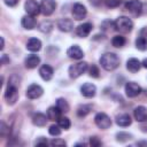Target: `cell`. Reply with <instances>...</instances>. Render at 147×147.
<instances>
[{"instance_id":"obj_12","label":"cell","mask_w":147,"mask_h":147,"mask_svg":"<svg viewBox=\"0 0 147 147\" xmlns=\"http://www.w3.org/2000/svg\"><path fill=\"white\" fill-rule=\"evenodd\" d=\"M95 92H96V87L92 83H85L80 87V93L85 98H93L95 95Z\"/></svg>"},{"instance_id":"obj_40","label":"cell","mask_w":147,"mask_h":147,"mask_svg":"<svg viewBox=\"0 0 147 147\" xmlns=\"http://www.w3.org/2000/svg\"><path fill=\"white\" fill-rule=\"evenodd\" d=\"M90 2H91L92 5H94V6H98V5L101 2V0H90Z\"/></svg>"},{"instance_id":"obj_10","label":"cell","mask_w":147,"mask_h":147,"mask_svg":"<svg viewBox=\"0 0 147 147\" xmlns=\"http://www.w3.org/2000/svg\"><path fill=\"white\" fill-rule=\"evenodd\" d=\"M86 13H87L86 7L83 3L77 2V3L74 5V7H72V16H74L75 20H77V21L83 20L86 16Z\"/></svg>"},{"instance_id":"obj_7","label":"cell","mask_w":147,"mask_h":147,"mask_svg":"<svg viewBox=\"0 0 147 147\" xmlns=\"http://www.w3.org/2000/svg\"><path fill=\"white\" fill-rule=\"evenodd\" d=\"M125 9L129 10L132 15L138 16L142 11V3L139 0H130L125 3Z\"/></svg>"},{"instance_id":"obj_1","label":"cell","mask_w":147,"mask_h":147,"mask_svg":"<svg viewBox=\"0 0 147 147\" xmlns=\"http://www.w3.org/2000/svg\"><path fill=\"white\" fill-rule=\"evenodd\" d=\"M99 62L105 70L111 71L119 65V57L114 53H105L103 55H101Z\"/></svg>"},{"instance_id":"obj_32","label":"cell","mask_w":147,"mask_h":147,"mask_svg":"<svg viewBox=\"0 0 147 147\" xmlns=\"http://www.w3.org/2000/svg\"><path fill=\"white\" fill-rule=\"evenodd\" d=\"M40 31H42V32H49L52 29H53V24L51 23V22H44V23H41L40 24Z\"/></svg>"},{"instance_id":"obj_18","label":"cell","mask_w":147,"mask_h":147,"mask_svg":"<svg viewBox=\"0 0 147 147\" xmlns=\"http://www.w3.org/2000/svg\"><path fill=\"white\" fill-rule=\"evenodd\" d=\"M24 63H25V67H26V68L33 69V68H36V67L40 63V57H39L38 55L31 54V55H29V56L25 59Z\"/></svg>"},{"instance_id":"obj_19","label":"cell","mask_w":147,"mask_h":147,"mask_svg":"<svg viewBox=\"0 0 147 147\" xmlns=\"http://www.w3.org/2000/svg\"><path fill=\"white\" fill-rule=\"evenodd\" d=\"M140 67H141V63L139 62L138 59L132 57V59H129L127 62H126V68H127V70L130 72H133V74L138 72L140 70Z\"/></svg>"},{"instance_id":"obj_11","label":"cell","mask_w":147,"mask_h":147,"mask_svg":"<svg viewBox=\"0 0 147 147\" xmlns=\"http://www.w3.org/2000/svg\"><path fill=\"white\" fill-rule=\"evenodd\" d=\"M42 93H44V90L38 84H32L26 90V96L29 99H38L39 96L42 95Z\"/></svg>"},{"instance_id":"obj_5","label":"cell","mask_w":147,"mask_h":147,"mask_svg":"<svg viewBox=\"0 0 147 147\" xmlns=\"http://www.w3.org/2000/svg\"><path fill=\"white\" fill-rule=\"evenodd\" d=\"M94 122H95L96 126L100 127L101 130H107L111 125L110 117L107 114H105V113H98L95 115V117H94Z\"/></svg>"},{"instance_id":"obj_17","label":"cell","mask_w":147,"mask_h":147,"mask_svg":"<svg viewBox=\"0 0 147 147\" xmlns=\"http://www.w3.org/2000/svg\"><path fill=\"white\" fill-rule=\"evenodd\" d=\"M57 28L62 32H70L72 30V28H74V23L69 18H62V20H60L57 22Z\"/></svg>"},{"instance_id":"obj_14","label":"cell","mask_w":147,"mask_h":147,"mask_svg":"<svg viewBox=\"0 0 147 147\" xmlns=\"http://www.w3.org/2000/svg\"><path fill=\"white\" fill-rule=\"evenodd\" d=\"M53 74H54V70H53V68H52L51 65H48V64H44V65H41L40 69H39V75H40V77H41L44 80H46V82H48V80L52 79Z\"/></svg>"},{"instance_id":"obj_13","label":"cell","mask_w":147,"mask_h":147,"mask_svg":"<svg viewBox=\"0 0 147 147\" xmlns=\"http://www.w3.org/2000/svg\"><path fill=\"white\" fill-rule=\"evenodd\" d=\"M67 54L70 59H74V60H80L84 56V52L82 51V48L78 45H74V46L69 47L67 51Z\"/></svg>"},{"instance_id":"obj_9","label":"cell","mask_w":147,"mask_h":147,"mask_svg":"<svg viewBox=\"0 0 147 147\" xmlns=\"http://www.w3.org/2000/svg\"><path fill=\"white\" fill-rule=\"evenodd\" d=\"M125 93L129 98H136L141 93V87L134 82H129L125 85Z\"/></svg>"},{"instance_id":"obj_35","label":"cell","mask_w":147,"mask_h":147,"mask_svg":"<svg viewBox=\"0 0 147 147\" xmlns=\"http://www.w3.org/2000/svg\"><path fill=\"white\" fill-rule=\"evenodd\" d=\"M90 144H91L92 147L101 146V141L98 139V137H91V139H90Z\"/></svg>"},{"instance_id":"obj_3","label":"cell","mask_w":147,"mask_h":147,"mask_svg":"<svg viewBox=\"0 0 147 147\" xmlns=\"http://www.w3.org/2000/svg\"><path fill=\"white\" fill-rule=\"evenodd\" d=\"M5 99L8 105H14L18 99V92H17V85L14 84L11 80L8 84V87L5 92Z\"/></svg>"},{"instance_id":"obj_43","label":"cell","mask_w":147,"mask_h":147,"mask_svg":"<svg viewBox=\"0 0 147 147\" xmlns=\"http://www.w3.org/2000/svg\"><path fill=\"white\" fill-rule=\"evenodd\" d=\"M3 47H5V40H3V38L1 37V47H0V48L3 49Z\"/></svg>"},{"instance_id":"obj_23","label":"cell","mask_w":147,"mask_h":147,"mask_svg":"<svg viewBox=\"0 0 147 147\" xmlns=\"http://www.w3.org/2000/svg\"><path fill=\"white\" fill-rule=\"evenodd\" d=\"M47 119H48V117H46L44 114L37 113V114H34L33 117H32V123H33L36 126H45L46 123H47Z\"/></svg>"},{"instance_id":"obj_42","label":"cell","mask_w":147,"mask_h":147,"mask_svg":"<svg viewBox=\"0 0 147 147\" xmlns=\"http://www.w3.org/2000/svg\"><path fill=\"white\" fill-rule=\"evenodd\" d=\"M141 64H142V67H144V68H146V69H147V59H145V60L142 61V63H141Z\"/></svg>"},{"instance_id":"obj_27","label":"cell","mask_w":147,"mask_h":147,"mask_svg":"<svg viewBox=\"0 0 147 147\" xmlns=\"http://www.w3.org/2000/svg\"><path fill=\"white\" fill-rule=\"evenodd\" d=\"M136 47L139 51H146L147 49V39L145 37H138L136 40Z\"/></svg>"},{"instance_id":"obj_21","label":"cell","mask_w":147,"mask_h":147,"mask_svg":"<svg viewBox=\"0 0 147 147\" xmlns=\"http://www.w3.org/2000/svg\"><path fill=\"white\" fill-rule=\"evenodd\" d=\"M40 48H41V41L37 38H31L26 42V49H29L30 52H39Z\"/></svg>"},{"instance_id":"obj_24","label":"cell","mask_w":147,"mask_h":147,"mask_svg":"<svg viewBox=\"0 0 147 147\" xmlns=\"http://www.w3.org/2000/svg\"><path fill=\"white\" fill-rule=\"evenodd\" d=\"M131 117H130V115H127V114H121V115H118L117 117H116V124L118 125V126H129V125H131Z\"/></svg>"},{"instance_id":"obj_4","label":"cell","mask_w":147,"mask_h":147,"mask_svg":"<svg viewBox=\"0 0 147 147\" xmlns=\"http://www.w3.org/2000/svg\"><path fill=\"white\" fill-rule=\"evenodd\" d=\"M88 65H87V62H78V63H75V64H71L69 67V76L71 78H78L79 76H82L86 70H87Z\"/></svg>"},{"instance_id":"obj_29","label":"cell","mask_w":147,"mask_h":147,"mask_svg":"<svg viewBox=\"0 0 147 147\" xmlns=\"http://www.w3.org/2000/svg\"><path fill=\"white\" fill-rule=\"evenodd\" d=\"M116 138H117V141L125 142V141H129V140L132 139V134H130L127 132H118L116 134Z\"/></svg>"},{"instance_id":"obj_28","label":"cell","mask_w":147,"mask_h":147,"mask_svg":"<svg viewBox=\"0 0 147 147\" xmlns=\"http://www.w3.org/2000/svg\"><path fill=\"white\" fill-rule=\"evenodd\" d=\"M56 106L59 107V109H60L62 113L69 111V105H68V102H67L64 99H62V98H60V99L56 100Z\"/></svg>"},{"instance_id":"obj_6","label":"cell","mask_w":147,"mask_h":147,"mask_svg":"<svg viewBox=\"0 0 147 147\" xmlns=\"http://www.w3.org/2000/svg\"><path fill=\"white\" fill-rule=\"evenodd\" d=\"M56 7L55 0H41L40 2V13L45 16H49L54 13Z\"/></svg>"},{"instance_id":"obj_33","label":"cell","mask_w":147,"mask_h":147,"mask_svg":"<svg viewBox=\"0 0 147 147\" xmlns=\"http://www.w3.org/2000/svg\"><path fill=\"white\" fill-rule=\"evenodd\" d=\"M99 68L95 65V64H92L90 67V76L93 77V78H98L99 77Z\"/></svg>"},{"instance_id":"obj_41","label":"cell","mask_w":147,"mask_h":147,"mask_svg":"<svg viewBox=\"0 0 147 147\" xmlns=\"http://www.w3.org/2000/svg\"><path fill=\"white\" fill-rule=\"evenodd\" d=\"M7 61L9 62V59H7V56H6L5 54H3V55H2V59H1V62H2L3 64H5V62H7Z\"/></svg>"},{"instance_id":"obj_37","label":"cell","mask_w":147,"mask_h":147,"mask_svg":"<svg viewBox=\"0 0 147 147\" xmlns=\"http://www.w3.org/2000/svg\"><path fill=\"white\" fill-rule=\"evenodd\" d=\"M36 145H37V146H40V145H47V139L44 138V137H40V138L36 141Z\"/></svg>"},{"instance_id":"obj_25","label":"cell","mask_w":147,"mask_h":147,"mask_svg":"<svg viewBox=\"0 0 147 147\" xmlns=\"http://www.w3.org/2000/svg\"><path fill=\"white\" fill-rule=\"evenodd\" d=\"M125 42H126L125 38H124L123 36H121V34L115 36V37L111 39V44H113V46H114V47H117V48L123 47V46L125 45Z\"/></svg>"},{"instance_id":"obj_2","label":"cell","mask_w":147,"mask_h":147,"mask_svg":"<svg viewBox=\"0 0 147 147\" xmlns=\"http://www.w3.org/2000/svg\"><path fill=\"white\" fill-rule=\"evenodd\" d=\"M114 26H115V29H116L117 31L123 32V33H126V32H130V31L132 30V28H133V22H132L129 17H126V16H121V17H118V18L115 21Z\"/></svg>"},{"instance_id":"obj_30","label":"cell","mask_w":147,"mask_h":147,"mask_svg":"<svg viewBox=\"0 0 147 147\" xmlns=\"http://www.w3.org/2000/svg\"><path fill=\"white\" fill-rule=\"evenodd\" d=\"M59 125H60L61 129L68 130V129L70 127L71 123H70V119H69L68 117H60V119H59Z\"/></svg>"},{"instance_id":"obj_36","label":"cell","mask_w":147,"mask_h":147,"mask_svg":"<svg viewBox=\"0 0 147 147\" xmlns=\"http://www.w3.org/2000/svg\"><path fill=\"white\" fill-rule=\"evenodd\" d=\"M51 145L53 146H65V141L62 139H54L51 141Z\"/></svg>"},{"instance_id":"obj_22","label":"cell","mask_w":147,"mask_h":147,"mask_svg":"<svg viewBox=\"0 0 147 147\" xmlns=\"http://www.w3.org/2000/svg\"><path fill=\"white\" fill-rule=\"evenodd\" d=\"M61 110L59 109V107H49L47 110V117L49 121H59L61 117Z\"/></svg>"},{"instance_id":"obj_16","label":"cell","mask_w":147,"mask_h":147,"mask_svg":"<svg viewBox=\"0 0 147 147\" xmlns=\"http://www.w3.org/2000/svg\"><path fill=\"white\" fill-rule=\"evenodd\" d=\"M91 31H92V24H91V23H83V24H80V25L77 28L76 33H77L78 37L85 38V37H87V36L90 34Z\"/></svg>"},{"instance_id":"obj_31","label":"cell","mask_w":147,"mask_h":147,"mask_svg":"<svg viewBox=\"0 0 147 147\" xmlns=\"http://www.w3.org/2000/svg\"><path fill=\"white\" fill-rule=\"evenodd\" d=\"M48 132L52 136H60L61 134V127H60V125H56V124L51 125L49 129H48Z\"/></svg>"},{"instance_id":"obj_26","label":"cell","mask_w":147,"mask_h":147,"mask_svg":"<svg viewBox=\"0 0 147 147\" xmlns=\"http://www.w3.org/2000/svg\"><path fill=\"white\" fill-rule=\"evenodd\" d=\"M91 110H92V106L91 105H83L77 109V115L79 117H85Z\"/></svg>"},{"instance_id":"obj_8","label":"cell","mask_w":147,"mask_h":147,"mask_svg":"<svg viewBox=\"0 0 147 147\" xmlns=\"http://www.w3.org/2000/svg\"><path fill=\"white\" fill-rule=\"evenodd\" d=\"M24 9L28 13V15L36 16L40 13V5L36 0H26L24 3Z\"/></svg>"},{"instance_id":"obj_20","label":"cell","mask_w":147,"mask_h":147,"mask_svg":"<svg viewBox=\"0 0 147 147\" xmlns=\"http://www.w3.org/2000/svg\"><path fill=\"white\" fill-rule=\"evenodd\" d=\"M22 26L24 29H28V30L33 29L36 26V18H34V16H32V15L23 16L22 17Z\"/></svg>"},{"instance_id":"obj_38","label":"cell","mask_w":147,"mask_h":147,"mask_svg":"<svg viewBox=\"0 0 147 147\" xmlns=\"http://www.w3.org/2000/svg\"><path fill=\"white\" fill-rule=\"evenodd\" d=\"M3 1H5V3H6L7 6H9V7H14V6H16L17 2H18V0H3Z\"/></svg>"},{"instance_id":"obj_34","label":"cell","mask_w":147,"mask_h":147,"mask_svg":"<svg viewBox=\"0 0 147 147\" xmlns=\"http://www.w3.org/2000/svg\"><path fill=\"white\" fill-rule=\"evenodd\" d=\"M105 3H106L107 7L115 8L121 3V0H105Z\"/></svg>"},{"instance_id":"obj_39","label":"cell","mask_w":147,"mask_h":147,"mask_svg":"<svg viewBox=\"0 0 147 147\" xmlns=\"http://www.w3.org/2000/svg\"><path fill=\"white\" fill-rule=\"evenodd\" d=\"M6 131H7V126L5 125V123H1V136H5Z\"/></svg>"},{"instance_id":"obj_15","label":"cell","mask_w":147,"mask_h":147,"mask_svg":"<svg viewBox=\"0 0 147 147\" xmlns=\"http://www.w3.org/2000/svg\"><path fill=\"white\" fill-rule=\"evenodd\" d=\"M133 115H134L136 121L145 122V121H147V108L144 106H138L137 108H134Z\"/></svg>"}]
</instances>
